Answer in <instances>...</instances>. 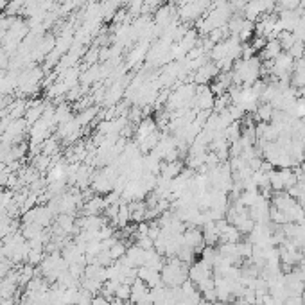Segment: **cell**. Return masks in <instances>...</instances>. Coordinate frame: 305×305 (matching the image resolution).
Returning a JSON list of instances; mask_svg holds the SVG:
<instances>
[{"label": "cell", "mask_w": 305, "mask_h": 305, "mask_svg": "<svg viewBox=\"0 0 305 305\" xmlns=\"http://www.w3.org/2000/svg\"><path fill=\"white\" fill-rule=\"evenodd\" d=\"M260 52H262L264 61H273V59L277 58V56H280L284 51H282V45H280L279 40H268L266 47H264Z\"/></svg>", "instance_id": "6da1fadb"}, {"label": "cell", "mask_w": 305, "mask_h": 305, "mask_svg": "<svg viewBox=\"0 0 305 305\" xmlns=\"http://www.w3.org/2000/svg\"><path fill=\"white\" fill-rule=\"evenodd\" d=\"M154 131H156V121H152L149 117L142 119L137 126V142L138 140H142V138L149 137V135H152Z\"/></svg>", "instance_id": "7a4b0ae2"}, {"label": "cell", "mask_w": 305, "mask_h": 305, "mask_svg": "<svg viewBox=\"0 0 305 305\" xmlns=\"http://www.w3.org/2000/svg\"><path fill=\"white\" fill-rule=\"evenodd\" d=\"M273 111H275V108L269 104V102H262L260 106H257L255 113H257V119L260 122H269L273 119Z\"/></svg>", "instance_id": "3957f363"}, {"label": "cell", "mask_w": 305, "mask_h": 305, "mask_svg": "<svg viewBox=\"0 0 305 305\" xmlns=\"http://www.w3.org/2000/svg\"><path fill=\"white\" fill-rule=\"evenodd\" d=\"M115 298H121V300L127 302L131 298V284H126V282H121V284L117 285L115 289Z\"/></svg>", "instance_id": "277c9868"}, {"label": "cell", "mask_w": 305, "mask_h": 305, "mask_svg": "<svg viewBox=\"0 0 305 305\" xmlns=\"http://www.w3.org/2000/svg\"><path fill=\"white\" fill-rule=\"evenodd\" d=\"M287 54H289V56L295 59V61L302 59L305 56V43L300 42V40H296V43L289 49V51H287Z\"/></svg>", "instance_id": "5b68a950"}, {"label": "cell", "mask_w": 305, "mask_h": 305, "mask_svg": "<svg viewBox=\"0 0 305 305\" xmlns=\"http://www.w3.org/2000/svg\"><path fill=\"white\" fill-rule=\"evenodd\" d=\"M90 305H110V298H106V296H102V295H97L92 298Z\"/></svg>", "instance_id": "8992f818"}, {"label": "cell", "mask_w": 305, "mask_h": 305, "mask_svg": "<svg viewBox=\"0 0 305 305\" xmlns=\"http://www.w3.org/2000/svg\"><path fill=\"white\" fill-rule=\"evenodd\" d=\"M110 305H126V304H124V300H121V298H115V296H113V298L110 300Z\"/></svg>", "instance_id": "52a82bcc"}, {"label": "cell", "mask_w": 305, "mask_h": 305, "mask_svg": "<svg viewBox=\"0 0 305 305\" xmlns=\"http://www.w3.org/2000/svg\"><path fill=\"white\" fill-rule=\"evenodd\" d=\"M7 5H9V0H0V11L7 9Z\"/></svg>", "instance_id": "ba28073f"}, {"label": "cell", "mask_w": 305, "mask_h": 305, "mask_svg": "<svg viewBox=\"0 0 305 305\" xmlns=\"http://www.w3.org/2000/svg\"><path fill=\"white\" fill-rule=\"evenodd\" d=\"M302 271H304V279H305V264L302 266Z\"/></svg>", "instance_id": "9c48e42d"}]
</instances>
